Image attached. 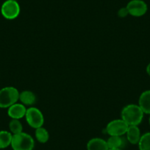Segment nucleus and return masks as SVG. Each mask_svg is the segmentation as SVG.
<instances>
[{
	"instance_id": "412c9836",
	"label": "nucleus",
	"mask_w": 150,
	"mask_h": 150,
	"mask_svg": "<svg viewBox=\"0 0 150 150\" xmlns=\"http://www.w3.org/2000/svg\"><path fill=\"white\" fill-rule=\"evenodd\" d=\"M149 125H150V116H149Z\"/></svg>"
},
{
	"instance_id": "39448f33",
	"label": "nucleus",
	"mask_w": 150,
	"mask_h": 150,
	"mask_svg": "<svg viewBox=\"0 0 150 150\" xmlns=\"http://www.w3.org/2000/svg\"><path fill=\"white\" fill-rule=\"evenodd\" d=\"M20 5L16 0H6L1 7L2 16L8 20H13L19 16Z\"/></svg>"
},
{
	"instance_id": "2eb2a0df",
	"label": "nucleus",
	"mask_w": 150,
	"mask_h": 150,
	"mask_svg": "<svg viewBox=\"0 0 150 150\" xmlns=\"http://www.w3.org/2000/svg\"><path fill=\"white\" fill-rule=\"evenodd\" d=\"M35 136L36 140L41 144H45L49 141L50 134L46 128L41 127L36 128L35 131Z\"/></svg>"
},
{
	"instance_id": "423d86ee",
	"label": "nucleus",
	"mask_w": 150,
	"mask_h": 150,
	"mask_svg": "<svg viewBox=\"0 0 150 150\" xmlns=\"http://www.w3.org/2000/svg\"><path fill=\"white\" fill-rule=\"evenodd\" d=\"M128 127L123 119H115L107 125L105 131L110 136H123L126 134Z\"/></svg>"
},
{
	"instance_id": "9b49d317",
	"label": "nucleus",
	"mask_w": 150,
	"mask_h": 150,
	"mask_svg": "<svg viewBox=\"0 0 150 150\" xmlns=\"http://www.w3.org/2000/svg\"><path fill=\"white\" fill-rule=\"evenodd\" d=\"M138 105L144 113L150 115V90L145 91L141 93L138 99Z\"/></svg>"
},
{
	"instance_id": "6e6552de",
	"label": "nucleus",
	"mask_w": 150,
	"mask_h": 150,
	"mask_svg": "<svg viewBox=\"0 0 150 150\" xmlns=\"http://www.w3.org/2000/svg\"><path fill=\"white\" fill-rule=\"evenodd\" d=\"M27 108L21 103H15L8 108V115L12 119H21L25 117Z\"/></svg>"
},
{
	"instance_id": "a211bd4d",
	"label": "nucleus",
	"mask_w": 150,
	"mask_h": 150,
	"mask_svg": "<svg viewBox=\"0 0 150 150\" xmlns=\"http://www.w3.org/2000/svg\"><path fill=\"white\" fill-rule=\"evenodd\" d=\"M129 15V12H128V10L127 8V7H125V8H122L119 10L118 11V16L120 18H125L127 16Z\"/></svg>"
},
{
	"instance_id": "20e7f679",
	"label": "nucleus",
	"mask_w": 150,
	"mask_h": 150,
	"mask_svg": "<svg viewBox=\"0 0 150 150\" xmlns=\"http://www.w3.org/2000/svg\"><path fill=\"white\" fill-rule=\"evenodd\" d=\"M25 119L27 124L34 129L41 127L44 125V115L38 108H35V107H30L27 108L25 114Z\"/></svg>"
},
{
	"instance_id": "f03ea898",
	"label": "nucleus",
	"mask_w": 150,
	"mask_h": 150,
	"mask_svg": "<svg viewBox=\"0 0 150 150\" xmlns=\"http://www.w3.org/2000/svg\"><path fill=\"white\" fill-rule=\"evenodd\" d=\"M11 147L13 150H33L35 141L33 137L26 132L13 135Z\"/></svg>"
},
{
	"instance_id": "f8f14e48",
	"label": "nucleus",
	"mask_w": 150,
	"mask_h": 150,
	"mask_svg": "<svg viewBox=\"0 0 150 150\" xmlns=\"http://www.w3.org/2000/svg\"><path fill=\"white\" fill-rule=\"evenodd\" d=\"M19 101L25 106H32L35 103L36 96L31 91H23L19 93Z\"/></svg>"
},
{
	"instance_id": "ddd939ff",
	"label": "nucleus",
	"mask_w": 150,
	"mask_h": 150,
	"mask_svg": "<svg viewBox=\"0 0 150 150\" xmlns=\"http://www.w3.org/2000/svg\"><path fill=\"white\" fill-rule=\"evenodd\" d=\"M107 141L109 149H123L125 146V139L122 136H110Z\"/></svg>"
},
{
	"instance_id": "9d476101",
	"label": "nucleus",
	"mask_w": 150,
	"mask_h": 150,
	"mask_svg": "<svg viewBox=\"0 0 150 150\" xmlns=\"http://www.w3.org/2000/svg\"><path fill=\"white\" fill-rule=\"evenodd\" d=\"M125 135L127 141L131 144H138L141 137V130L138 126H129Z\"/></svg>"
},
{
	"instance_id": "f257e3e1",
	"label": "nucleus",
	"mask_w": 150,
	"mask_h": 150,
	"mask_svg": "<svg viewBox=\"0 0 150 150\" xmlns=\"http://www.w3.org/2000/svg\"><path fill=\"white\" fill-rule=\"evenodd\" d=\"M144 112L138 105L129 104L126 105L122 110V119L128 126H138L142 122Z\"/></svg>"
},
{
	"instance_id": "4468645a",
	"label": "nucleus",
	"mask_w": 150,
	"mask_h": 150,
	"mask_svg": "<svg viewBox=\"0 0 150 150\" xmlns=\"http://www.w3.org/2000/svg\"><path fill=\"white\" fill-rule=\"evenodd\" d=\"M13 134L7 130L0 131V149H5L11 145Z\"/></svg>"
},
{
	"instance_id": "1a4fd4ad",
	"label": "nucleus",
	"mask_w": 150,
	"mask_h": 150,
	"mask_svg": "<svg viewBox=\"0 0 150 150\" xmlns=\"http://www.w3.org/2000/svg\"><path fill=\"white\" fill-rule=\"evenodd\" d=\"M87 150H109L107 141L100 138H93L87 143Z\"/></svg>"
},
{
	"instance_id": "aec40b11",
	"label": "nucleus",
	"mask_w": 150,
	"mask_h": 150,
	"mask_svg": "<svg viewBox=\"0 0 150 150\" xmlns=\"http://www.w3.org/2000/svg\"><path fill=\"white\" fill-rule=\"evenodd\" d=\"M109 150H122V149H109Z\"/></svg>"
},
{
	"instance_id": "dca6fc26",
	"label": "nucleus",
	"mask_w": 150,
	"mask_h": 150,
	"mask_svg": "<svg viewBox=\"0 0 150 150\" xmlns=\"http://www.w3.org/2000/svg\"><path fill=\"white\" fill-rule=\"evenodd\" d=\"M138 145L139 150H150V132L141 135Z\"/></svg>"
},
{
	"instance_id": "6ab92c4d",
	"label": "nucleus",
	"mask_w": 150,
	"mask_h": 150,
	"mask_svg": "<svg viewBox=\"0 0 150 150\" xmlns=\"http://www.w3.org/2000/svg\"><path fill=\"white\" fill-rule=\"evenodd\" d=\"M146 73L149 76H150V63L147 65L146 69Z\"/></svg>"
},
{
	"instance_id": "7ed1b4c3",
	"label": "nucleus",
	"mask_w": 150,
	"mask_h": 150,
	"mask_svg": "<svg viewBox=\"0 0 150 150\" xmlns=\"http://www.w3.org/2000/svg\"><path fill=\"white\" fill-rule=\"evenodd\" d=\"M19 100V92L13 86L0 89V108H8Z\"/></svg>"
},
{
	"instance_id": "0eeeda50",
	"label": "nucleus",
	"mask_w": 150,
	"mask_h": 150,
	"mask_svg": "<svg viewBox=\"0 0 150 150\" xmlns=\"http://www.w3.org/2000/svg\"><path fill=\"white\" fill-rule=\"evenodd\" d=\"M129 15L134 17H141L146 13L148 6L143 0H131L127 5Z\"/></svg>"
},
{
	"instance_id": "f3484780",
	"label": "nucleus",
	"mask_w": 150,
	"mask_h": 150,
	"mask_svg": "<svg viewBox=\"0 0 150 150\" xmlns=\"http://www.w3.org/2000/svg\"><path fill=\"white\" fill-rule=\"evenodd\" d=\"M9 129L13 135H16L23 132V125L18 119H12L9 123Z\"/></svg>"
}]
</instances>
